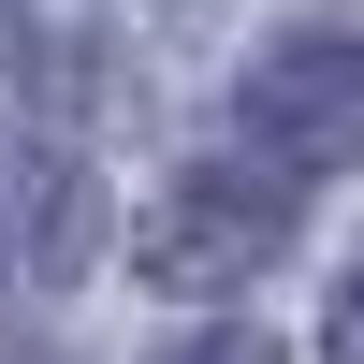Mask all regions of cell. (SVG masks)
I'll return each mask as SVG.
<instances>
[{"label": "cell", "instance_id": "4", "mask_svg": "<svg viewBox=\"0 0 364 364\" xmlns=\"http://www.w3.org/2000/svg\"><path fill=\"white\" fill-rule=\"evenodd\" d=\"M321 364H364V262L336 277V306H321Z\"/></svg>", "mask_w": 364, "mask_h": 364}, {"label": "cell", "instance_id": "5", "mask_svg": "<svg viewBox=\"0 0 364 364\" xmlns=\"http://www.w3.org/2000/svg\"><path fill=\"white\" fill-rule=\"evenodd\" d=\"M161 364H277V336H190V350H161Z\"/></svg>", "mask_w": 364, "mask_h": 364}, {"label": "cell", "instance_id": "2", "mask_svg": "<svg viewBox=\"0 0 364 364\" xmlns=\"http://www.w3.org/2000/svg\"><path fill=\"white\" fill-rule=\"evenodd\" d=\"M233 117H248V161H277L291 190L350 175L364 161V29H277L233 87Z\"/></svg>", "mask_w": 364, "mask_h": 364}, {"label": "cell", "instance_id": "1", "mask_svg": "<svg viewBox=\"0 0 364 364\" xmlns=\"http://www.w3.org/2000/svg\"><path fill=\"white\" fill-rule=\"evenodd\" d=\"M291 175L277 161H190L161 190V219L132 233V262H146V291H248L262 262L291 248Z\"/></svg>", "mask_w": 364, "mask_h": 364}, {"label": "cell", "instance_id": "6", "mask_svg": "<svg viewBox=\"0 0 364 364\" xmlns=\"http://www.w3.org/2000/svg\"><path fill=\"white\" fill-rule=\"evenodd\" d=\"M0 364H58V350H44V336H0Z\"/></svg>", "mask_w": 364, "mask_h": 364}, {"label": "cell", "instance_id": "3", "mask_svg": "<svg viewBox=\"0 0 364 364\" xmlns=\"http://www.w3.org/2000/svg\"><path fill=\"white\" fill-rule=\"evenodd\" d=\"M102 248V190L73 146H44V117H0V291H58Z\"/></svg>", "mask_w": 364, "mask_h": 364}]
</instances>
